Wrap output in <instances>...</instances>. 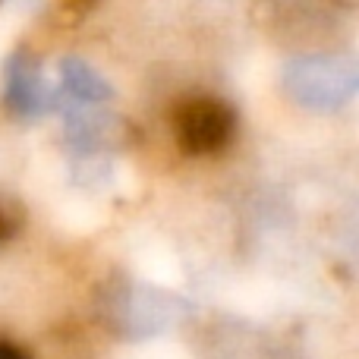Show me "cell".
I'll return each instance as SVG.
<instances>
[{
    "label": "cell",
    "instance_id": "6da1fadb",
    "mask_svg": "<svg viewBox=\"0 0 359 359\" xmlns=\"http://www.w3.org/2000/svg\"><path fill=\"white\" fill-rule=\"evenodd\" d=\"M233 130V111L217 98H189L174 111V136L186 155H215L227 149Z\"/></svg>",
    "mask_w": 359,
    "mask_h": 359
},
{
    "label": "cell",
    "instance_id": "7a4b0ae2",
    "mask_svg": "<svg viewBox=\"0 0 359 359\" xmlns=\"http://www.w3.org/2000/svg\"><path fill=\"white\" fill-rule=\"evenodd\" d=\"M16 230H19V215L0 202V243H6L13 233H16Z\"/></svg>",
    "mask_w": 359,
    "mask_h": 359
},
{
    "label": "cell",
    "instance_id": "3957f363",
    "mask_svg": "<svg viewBox=\"0 0 359 359\" xmlns=\"http://www.w3.org/2000/svg\"><path fill=\"white\" fill-rule=\"evenodd\" d=\"M0 359H29V356H25L19 347H13V344L0 341Z\"/></svg>",
    "mask_w": 359,
    "mask_h": 359
}]
</instances>
